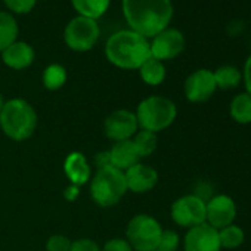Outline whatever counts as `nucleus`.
Returning <instances> with one entry per match:
<instances>
[{"mask_svg": "<svg viewBox=\"0 0 251 251\" xmlns=\"http://www.w3.org/2000/svg\"><path fill=\"white\" fill-rule=\"evenodd\" d=\"M121 6L129 28L148 40L170 27L175 14L172 0H121Z\"/></svg>", "mask_w": 251, "mask_h": 251, "instance_id": "obj_1", "label": "nucleus"}, {"mask_svg": "<svg viewBox=\"0 0 251 251\" xmlns=\"http://www.w3.org/2000/svg\"><path fill=\"white\" fill-rule=\"evenodd\" d=\"M105 56L120 70H139L151 58L150 40L130 28L115 31L105 43Z\"/></svg>", "mask_w": 251, "mask_h": 251, "instance_id": "obj_2", "label": "nucleus"}, {"mask_svg": "<svg viewBox=\"0 0 251 251\" xmlns=\"http://www.w3.org/2000/svg\"><path fill=\"white\" fill-rule=\"evenodd\" d=\"M0 129L15 142L27 141L37 129V112L25 99H9L0 112Z\"/></svg>", "mask_w": 251, "mask_h": 251, "instance_id": "obj_3", "label": "nucleus"}, {"mask_svg": "<svg viewBox=\"0 0 251 251\" xmlns=\"http://www.w3.org/2000/svg\"><path fill=\"white\" fill-rule=\"evenodd\" d=\"M135 114L139 129L158 133L169 129L175 123L177 117V106L170 98L152 95L139 102Z\"/></svg>", "mask_w": 251, "mask_h": 251, "instance_id": "obj_4", "label": "nucleus"}, {"mask_svg": "<svg viewBox=\"0 0 251 251\" xmlns=\"http://www.w3.org/2000/svg\"><path fill=\"white\" fill-rule=\"evenodd\" d=\"M127 192L124 172L109 166L100 167L90 179V197L99 207H112Z\"/></svg>", "mask_w": 251, "mask_h": 251, "instance_id": "obj_5", "label": "nucleus"}, {"mask_svg": "<svg viewBox=\"0 0 251 251\" xmlns=\"http://www.w3.org/2000/svg\"><path fill=\"white\" fill-rule=\"evenodd\" d=\"M163 227L160 222L151 214L139 213L133 216L126 229V239L133 251H154L158 247Z\"/></svg>", "mask_w": 251, "mask_h": 251, "instance_id": "obj_6", "label": "nucleus"}, {"mask_svg": "<svg viewBox=\"0 0 251 251\" xmlns=\"http://www.w3.org/2000/svg\"><path fill=\"white\" fill-rule=\"evenodd\" d=\"M100 36L98 21L86 17H74L68 21L64 30V42L74 52H87L95 48Z\"/></svg>", "mask_w": 251, "mask_h": 251, "instance_id": "obj_7", "label": "nucleus"}, {"mask_svg": "<svg viewBox=\"0 0 251 251\" xmlns=\"http://www.w3.org/2000/svg\"><path fill=\"white\" fill-rule=\"evenodd\" d=\"M170 214L177 226L191 229L205 223V201L195 194L183 195L172 204Z\"/></svg>", "mask_w": 251, "mask_h": 251, "instance_id": "obj_8", "label": "nucleus"}, {"mask_svg": "<svg viewBox=\"0 0 251 251\" xmlns=\"http://www.w3.org/2000/svg\"><path fill=\"white\" fill-rule=\"evenodd\" d=\"M139 130L136 114L130 109L120 108L108 114L103 121V133L114 142L132 139Z\"/></svg>", "mask_w": 251, "mask_h": 251, "instance_id": "obj_9", "label": "nucleus"}, {"mask_svg": "<svg viewBox=\"0 0 251 251\" xmlns=\"http://www.w3.org/2000/svg\"><path fill=\"white\" fill-rule=\"evenodd\" d=\"M185 46L186 40L183 33L175 27H167L154 36L150 42L151 56L161 62L177 58L185 50Z\"/></svg>", "mask_w": 251, "mask_h": 251, "instance_id": "obj_10", "label": "nucleus"}, {"mask_svg": "<svg viewBox=\"0 0 251 251\" xmlns=\"http://www.w3.org/2000/svg\"><path fill=\"white\" fill-rule=\"evenodd\" d=\"M236 213L233 198L226 194L214 195L205 201V223L217 230L232 225L236 219Z\"/></svg>", "mask_w": 251, "mask_h": 251, "instance_id": "obj_11", "label": "nucleus"}, {"mask_svg": "<svg viewBox=\"0 0 251 251\" xmlns=\"http://www.w3.org/2000/svg\"><path fill=\"white\" fill-rule=\"evenodd\" d=\"M217 90L216 80L213 71L207 68H200L194 73H191L183 84L185 96L192 103H202L207 102L214 92Z\"/></svg>", "mask_w": 251, "mask_h": 251, "instance_id": "obj_12", "label": "nucleus"}, {"mask_svg": "<svg viewBox=\"0 0 251 251\" xmlns=\"http://www.w3.org/2000/svg\"><path fill=\"white\" fill-rule=\"evenodd\" d=\"M185 251H222L219 230L208 223H201L188 229L183 238Z\"/></svg>", "mask_w": 251, "mask_h": 251, "instance_id": "obj_13", "label": "nucleus"}, {"mask_svg": "<svg viewBox=\"0 0 251 251\" xmlns=\"http://www.w3.org/2000/svg\"><path fill=\"white\" fill-rule=\"evenodd\" d=\"M124 179L127 191L135 194H147L152 191L158 183V173L154 167L138 163L124 172Z\"/></svg>", "mask_w": 251, "mask_h": 251, "instance_id": "obj_14", "label": "nucleus"}, {"mask_svg": "<svg viewBox=\"0 0 251 251\" xmlns=\"http://www.w3.org/2000/svg\"><path fill=\"white\" fill-rule=\"evenodd\" d=\"M34 59H36L34 48L30 43L21 42V40H17L15 43H12L2 52L3 64L8 68L15 70V71H21V70L31 67Z\"/></svg>", "mask_w": 251, "mask_h": 251, "instance_id": "obj_15", "label": "nucleus"}, {"mask_svg": "<svg viewBox=\"0 0 251 251\" xmlns=\"http://www.w3.org/2000/svg\"><path fill=\"white\" fill-rule=\"evenodd\" d=\"M109 152V164L121 172H126L132 166L141 163V155L132 139L114 142Z\"/></svg>", "mask_w": 251, "mask_h": 251, "instance_id": "obj_16", "label": "nucleus"}, {"mask_svg": "<svg viewBox=\"0 0 251 251\" xmlns=\"http://www.w3.org/2000/svg\"><path fill=\"white\" fill-rule=\"evenodd\" d=\"M64 173L71 185L81 186L92 179V169L81 152H71L64 161Z\"/></svg>", "mask_w": 251, "mask_h": 251, "instance_id": "obj_17", "label": "nucleus"}, {"mask_svg": "<svg viewBox=\"0 0 251 251\" xmlns=\"http://www.w3.org/2000/svg\"><path fill=\"white\" fill-rule=\"evenodd\" d=\"M229 115L238 124H251V95L241 92L229 103Z\"/></svg>", "mask_w": 251, "mask_h": 251, "instance_id": "obj_18", "label": "nucleus"}, {"mask_svg": "<svg viewBox=\"0 0 251 251\" xmlns=\"http://www.w3.org/2000/svg\"><path fill=\"white\" fill-rule=\"evenodd\" d=\"M20 27L15 17L8 11H0V53L18 40Z\"/></svg>", "mask_w": 251, "mask_h": 251, "instance_id": "obj_19", "label": "nucleus"}, {"mask_svg": "<svg viewBox=\"0 0 251 251\" xmlns=\"http://www.w3.org/2000/svg\"><path fill=\"white\" fill-rule=\"evenodd\" d=\"M71 5L77 15L96 21L109 9L111 0H71Z\"/></svg>", "mask_w": 251, "mask_h": 251, "instance_id": "obj_20", "label": "nucleus"}, {"mask_svg": "<svg viewBox=\"0 0 251 251\" xmlns=\"http://www.w3.org/2000/svg\"><path fill=\"white\" fill-rule=\"evenodd\" d=\"M138 71H139L142 81L148 86H160L166 80V75H167L164 62H161L152 56L150 59H147Z\"/></svg>", "mask_w": 251, "mask_h": 251, "instance_id": "obj_21", "label": "nucleus"}, {"mask_svg": "<svg viewBox=\"0 0 251 251\" xmlns=\"http://www.w3.org/2000/svg\"><path fill=\"white\" fill-rule=\"evenodd\" d=\"M213 74L216 86L220 90H232L242 83V71L233 65H222L216 71H213Z\"/></svg>", "mask_w": 251, "mask_h": 251, "instance_id": "obj_22", "label": "nucleus"}, {"mask_svg": "<svg viewBox=\"0 0 251 251\" xmlns=\"http://www.w3.org/2000/svg\"><path fill=\"white\" fill-rule=\"evenodd\" d=\"M42 81H43L45 89H48L50 92L59 90L67 81V70H65V67L61 65V64H56V62L49 64L43 70Z\"/></svg>", "mask_w": 251, "mask_h": 251, "instance_id": "obj_23", "label": "nucleus"}, {"mask_svg": "<svg viewBox=\"0 0 251 251\" xmlns=\"http://www.w3.org/2000/svg\"><path fill=\"white\" fill-rule=\"evenodd\" d=\"M141 158H148L151 157L157 147H158V136L157 133L154 132H150V130H144V129H139L138 133L132 138Z\"/></svg>", "mask_w": 251, "mask_h": 251, "instance_id": "obj_24", "label": "nucleus"}, {"mask_svg": "<svg viewBox=\"0 0 251 251\" xmlns=\"http://www.w3.org/2000/svg\"><path fill=\"white\" fill-rule=\"evenodd\" d=\"M219 239L220 247L225 250H235L239 248L245 241V232L241 226L232 223L229 226H225L219 230Z\"/></svg>", "mask_w": 251, "mask_h": 251, "instance_id": "obj_25", "label": "nucleus"}, {"mask_svg": "<svg viewBox=\"0 0 251 251\" xmlns=\"http://www.w3.org/2000/svg\"><path fill=\"white\" fill-rule=\"evenodd\" d=\"M2 2L8 8V12H11L12 15L30 14L37 5V0H2Z\"/></svg>", "mask_w": 251, "mask_h": 251, "instance_id": "obj_26", "label": "nucleus"}, {"mask_svg": "<svg viewBox=\"0 0 251 251\" xmlns=\"http://www.w3.org/2000/svg\"><path fill=\"white\" fill-rule=\"evenodd\" d=\"M179 245H180L179 233L172 229H163L157 250L158 251H177Z\"/></svg>", "mask_w": 251, "mask_h": 251, "instance_id": "obj_27", "label": "nucleus"}, {"mask_svg": "<svg viewBox=\"0 0 251 251\" xmlns=\"http://www.w3.org/2000/svg\"><path fill=\"white\" fill-rule=\"evenodd\" d=\"M71 242L67 235L55 233L46 241V251H70Z\"/></svg>", "mask_w": 251, "mask_h": 251, "instance_id": "obj_28", "label": "nucleus"}, {"mask_svg": "<svg viewBox=\"0 0 251 251\" xmlns=\"http://www.w3.org/2000/svg\"><path fill=\"white\" fill-rule=\"evenodd\" d=\"M70 251H102V248L92 238H78L71 242Z\"/></svg>", "mask_w": 251, "mask_h": 251, "instance_id": "obj_29", "label": "nucleus"}, {"mask_svg": "<svg viewBox=\"0 0 251 251\" xmlns=\"http://www.w3.org/2000/svg\"><path fill=\"white\" fill-rule=\"evenodd\" d=\"M102 251H133V248L126 238H112L103 244Z\"/></svg>", "mask_w": 251, "mask_h": 251, "instance_id": "obj_30", "label": "nucleus"}, {"mask_svg": "<svg viewBox=\"0 0 251 251\" xmlns=\"http://www.w3.org/2000/svg\"><path fill=\"white\" fill-rule=\"evenodd\" d=\"M242 80H244V84H245V92L251 95V55L247 58V61L244 64Z\"/></svg>", "mask_w": 251, "mask_h": 251, "instance_id": "obj_31", "label": "nucleus"}, {"mask_svg": "<svg viewBox=\"0 0 251 251\" xmlns=\"http://www.w3.org/2000/svg\"><path fill=\"white\" fill-rule=\"evenodd\" d=\"M78 195H80V186H75V185H70L64 191V197L68 201H75L78 198Z\"/></svg>", "mask_w": 251, "mask_h": 251, "instance_id": "obj_32", "label": "nucleus"}, {"mask_svg": "<svg viewBox=\"0 0 251 251\" xmlns=\"http://www.w3.org/2000/svg\"><path fill=\"white\" fill-rule=\"evenodd\" d=\"M95 163H96L98 169L105 167V166H109V152H108V151H103V152L96 154V157H95Z\"/></svg>", "mask_w": 251, "mask_h": 251, "instance_id": "obj_33", "label": "nucleus"}, {"mask_svg": "<svg viewBox=\"0 0 251 251\" xmlns=\"http://www.w3.org/2000/svg\"><path fill=\"white\" fill-rule=\"evenodd\" d=\"M5 99H3V96H2V93H0V112H2V108H3V105H5Z\"/></svg>", "mask_w": 251, "mask_h": 251, "instance_id": "obj_34", "label": "nucleus"}, {"mask_svg": "<svg viewBox=\"0 0 251 251\" xmlns=\"http://www.w3.org/2000/svg\"><path fill=\"white\" fill-rule=\"evenodd\" d=\"M154 251H158V250H154Z\"/></svg>", "mask_w": 251, "mask_h": 251, "instance_id": "obj_35", "label": "nucleus"}]
</instances>
